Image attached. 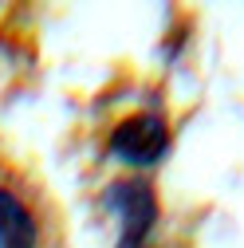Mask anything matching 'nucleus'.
<instances>
[{
    "mask_svg": "<svg viewBox=\"0 0 244 248\" xmlns=\"http://www.w3.org/2000/svg\"><path fill=\"white\" fill-rule=\"evenodd\" d=\"M107 146H110V154L122 166L150 170V166H158L166 158V150H169V122L162 114H154V110L130 114V118H122L110 130Z\"/></svg>",
    "mask_w": 244,
    "mask_h": 248,
    "instance_id": "1",
    "label": "nucleus"
},
{
    "mask_svg": "<svg viewBox=\"0 0 244 248\" xmlns=\"http://www.w3.org/2000/svg\"><path fill=\"white\" fill-rule=\"evenodd\" d=\"M103 201L122 221V240L146 244L150 229L158 225V193H154V185L146 177H118V181L107 185Z\"/></svg>",
    "mask_w": 244,
    "mask_h": 248,
    "instance_id": "2",
    "label": "nucleus"
},
{
    "mask_svg": "<svg viewBox=\"0 0 244 248\" xmlns=\"http://www.w3.org/2000/svg\"><path fill=\"white\" fill-rule=\"evenodd\" d=\"M0 248H40V229L32 209L4 185H0Z\"/></svg>",
    "mask_w": 244,
    "mask_h": 248,
    "instance_id": "3",
    "label": "nucleus"
},
{
    "mask_svg": "<svg viewBox=\"0 0 244 248\" xmlns=\"http://www.w3.org/2000/svg\"><path fill=\"white\" fill-rule=\"evenodd\" d=\"M118 248H150V244H130V240H118Z\"/></svg>",
    "mask_w": 244,
    "mask_h": 248,
    "instance_id": "4",
    "label": "nucleus"
}]
</instances>
